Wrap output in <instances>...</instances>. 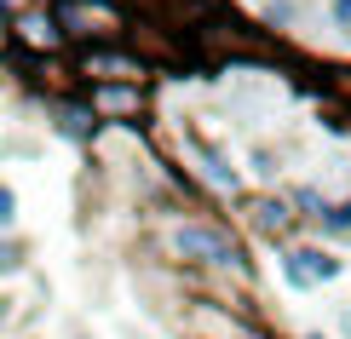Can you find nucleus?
I'll return each mask as SVG.
<instances>
[{"instance_id": "f257e3e1", "label": "nucleus", "mask_w": 351, "mask_h": 339, "mask_svg": "<svg viewBox=\"0 0 351 339\" xmlns=\"http://www.w3.org/2000/svg\"><path fill=\"white\" fill-rule=\"evenodd\" d=\"M156 247H162V259H173L179 271H230V276H242V282H254V264H247L242 242L225 225H213V218L173 225V230L156 236Z\"/></svg>"}, {"instance_id": "f03ea898", "label": "nucleus", "mask_w": 351, "mask_h": 339, "mask_svg": "<svg viewBox=\"0 0 351 339\" xmlns=\"http://www.w3.org/2000/svg\"><path fill=\"white\" fill-rule=\"evenodd\" d=\"M47 12L69 40H86V47H110L127 35V12L115 0H47Z\"/></svg>"}, {"instance_id": "7ed1b4c3", "label": "nucleus", "mask_w": 351, "mask_h": 339, "mask_svg": "<svg viewBox=\"0 0 351 339\" xmlns=\"http://www.w3.org/2000/svg\"><path fill=\"white\" fill-rule=\"evenodd\" d=\"M150 58L127 40H110V47H81L75 52V75L93 81V86H144L150 81Z\"/></svg>"}, {"instance_id": "20e7f679", "label": "nucleus", "mask_w": 351, "mask_h": 339, "mask_svg": "<svg viewBox=\"0 0 351 339\" xmlns=\"http://www.w3.org/2000/svg\"><path fill=\"white\" fill-rule=\"evenodd\" d=\"M12 47L35 52V58H52V52L69 47V35L58 29V18L47 6H29V12H18V23H12Z\"/></svg>"}, {"instance_id": "39448f33", "label": "nucleus", "mask_w": 351, "mask_h": 339, "mask_svg": "<svg viewBox=\"0 0 351 339\" xmlns=\"http://www.w3.org/2000/svg\"><path fill=\"white\" fill-rule=\"evenodd\" d=\"M282 276H288V288H317V282H334L340 276V259L323 253V247H288Z\"/></svg>"}, {"instance_id": "423d86ee", "label": "nucleus", "mask_w": 351, "mask_h": 339, "mask_svg": "<svg viewBox=\"0 0 351 339\" xmlns=\"http://www.w3.org/2000/svg\"><path fill=\"white\" fill-rule=\"evenodd\" d=\"M242 218L254 225L259 236H271V242H282L288 230H294V201L288 196H242Z\"/></svg>"}, {"instance_id": "0eeeda50", "label": "nucleus", "mask_w": 351, "mask_h": 339, "mask_svg": "<svg viewBox=\"0 0 351 339\" xmlns=\"http://www.w3.org/2000/svg\"><path fill=\"white\" fill-rule=\"evenodd\" d=\"M86 104L98 110V121H127V127H138V115H144V86H86Z\"/></svg>"}, {"instance_id": "6e6552de", "label": "nucleus", "mask_w": 351, "mask_h": 339, "mask_svg": "<svg viewBox=\"0 0 351 339\" xmlns=\"http://www.w3.org/2000/svg\"><path fill=\"white\" fill-rule=\"evenodd\" d=\"M47 110L58 115V132H64V138H75V144H93L98 138V110L93 104H75V98H47Z\"/></svg>"}, {"instance_id": "1a4fd4ad", "label": "nucleus", "mask_w": 351, "mask_h": 339, "mask_svg": "<svg viewBox=\"0 0 351 339\" xmlns=\"http://www.w3.org/2000/svg\"><path fill=\"white\" fill-rule=\"evenodd\" d=\"M184 150H190V155L202 161V173H208V179H213L219 190H237V167H230V161L219 155V150H213L208 138H196V132H184Z\"/></svg>"}, {"instance_id": "9d476101", "label": "nucleus", "mask_w": 351, "mask_h": 339, "mask_svg": "<svg viewBox=\"0 0 351 339\" xmlns=\"http://www.w3.org/2000/svg\"><path fill=\"white\" fill-rule=\"evenodd\" d=\"M288 201H294V208H300V218H317V225H323V218H328V201H323V190H311V184H300V190H294V196H288Z\"/></svg>"}, {"instance_id": "9b49d317", "label": "nucleus", "mask_w": 351, "mask_h": 339, "mask_svg": "<svg viewBox=\"0 0 351 339\" xmlns=\"http://www.w3.org/2000/svg\"><path fill=\"white\" fill-rule=\"evenodd\" d=\"M317 230H323V236H351V201H334L328 218H323Z\"/></svg>"}, {"instance_id": "f8f14e48", "label": "nucleus", "mask_w": 351, "mask_h": 339, "mask_svg": "<svg viewBox=\"0 0 351 339\" xmlns=\"http://www.w3.org/2000/svg\"><path fill=\"white\" fill-rule=\"evenodd\" d=\"M12 271H23V247L0 236V276H12Z\"/></svg>"}, {"instance_id": "ddd939ff", "label": "nucleus", "mask_w": 351, "mask_h": 339, "mask_svg": "<svg viewBox=\"0 0 351 339\" xmlns=\"http://www.w3.org/2000/svg\"><path fill=\"white\" fill-rule=\"evenodd\" d=\"M12 218H18V196L0 184V230H12Z\"/></svg>"}, {"instance_id": "4468645a", "label": "nucleus", "mask_w": 351, "mask_h": 339, "mask_svg": "<svg viewBox=\"0 0 351 339\" xmlns=\"http://www.w3.org/2000/svg\"><path fill=\"white\" fill-rule=\"evenodd\" d=\"M230 339H271V334H265V328H254V322H242V328L230 334Z\"/></svg>"}, {"instance_id": "2eb2a0df", "label": "nucleus", "mask_w": 351, "mask_h": 339, "mask_svg": "<svg viewBox=\"0 0 351 339\" xmlns=\"http://www.w3.org/2000/svg\"><path fill=\"white\" fill-rule=\"evenodd\" d=\"M328 12H334V18H340V23L351 29V0H334V6H328Z\"/></svg>"}, {"instance_id": "dca6fc26", "label": "nucleus", "mask_w": 351, "mask_h": 339, "mask_svg": "<svg viewBox=\"0 0 351 339\" xmlns=\"http://www.w3.org/2000/svg\"><path fill=\"white\" fill-rule=\"evenodd\" d=\"M340 328H346V339H351V311H346V322H340Z\"/></svg>"}, {"instance_id": "f3484780", "label": "nucleus", "mask_w": 351, "mask_h": 339, "mask_svg": "<svg viewBox=\"0 0 351 339\" xmlns=\"http://www.w3.org/2000/svg\"><path fill=\"white\" fill-rule=\"evenodd\" d=\"M311 339H323V334H311Z\"/></svg>"}, {"instance_id": "a211bd4d", "label": "nucleus", "mask_w": 351, "mask_h": 339, "mask_svg": "<svg viewBox=\"0 0 351 339\" xmlns=\"http://www.w3.org/2000/svg\"><path fill=\"white\" fill-rule=\"evenodd\" d=\"M75 339H86V334H75Z\"/></svg>"}]
</instances>
